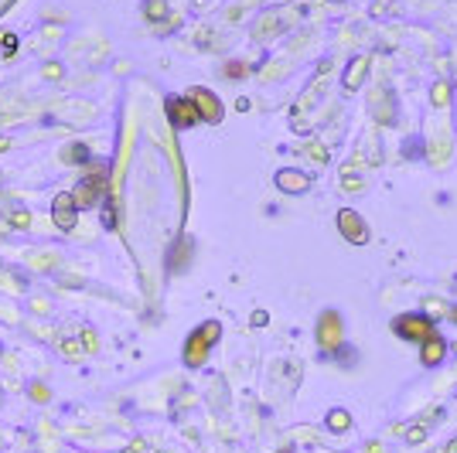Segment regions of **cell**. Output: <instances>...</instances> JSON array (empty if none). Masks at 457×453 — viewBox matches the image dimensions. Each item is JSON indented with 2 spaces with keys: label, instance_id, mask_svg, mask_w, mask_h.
<instances>
[{
  "label": "cell",
  "instance_id": "9a60e30c",
  "mask_svg": "<svg viewBox=\"0 0 457 453\" xmlns=\"http://www.w3.org/2000/svg\"><path fill=\"white\" fill-rule=\"evenodd\" d=\"M430 95H433V106H447V103H451V85H447V78H441Z\"/></svg>",
  "mask_w": 457,
  "mask_h": 453
},
{
  "label": "cell",
  "instance_id": "4fadbf2b",
  "mask_svg": "<svg viewBox=\"0 0 457 453\" xmlns=\"http://www.w3.org/2000/svg\"><path fill=\"white\" fill-rule=\"evenodd\" d=\"M65 160H68V164H89V147H86V143H72V147L65 150Z\"/></svg>",
  "mask_w": 457,
  "mask_h": 453
},
{
  "label": "cell",
  "instance_id": "ba28073f",
  "mask_svg": "<svg viewBox=\"0 0 457 453\" xmlns=\"http://www.w3.org/2000/svg\"><path fill=\"white\" fill-rule=\"evenodd\" d=\"M277 188L287 191V194H304V191L311 188V177H307L304 171L284 167V171H277Z\"/></svg>",
  "mask_w": 457,
  "mask_h": 453
},
{
  "label": "cell",
  "instance_id": "3957f363",
  "mask_svg": "<svg viewBox=\"0 0 457 453\" xmlns=\"http://www.w3.org/2000/svg\"><path fill=\"white\" fill-rule=\"evenodd\" d=\"M338 232H342V239H348L351 246H365V242H369V225H365V219L355 208H342V212H338Z\"/></svg>",
  "mask_w": 457,
  "mask_h": 453
},
{
  "label": "cell",
  "instance_id": "52a82bcc",
  "mask_svg": "<svg viewBox=\"0 0 457 453\" xmlns=\"http://www.w3.org/2000/svg\"><path fill=\"white\" fill-rule=\"evenodd\" d=\"M168 120H171L178 130H188V126L198 123V113H195V103L191 99H168Z\"/></svg>",
  "mask_w": 457,
  "mask_h": 453
},
{
  "label": "cell",
  "instance_id": "cb8c5ba5",
  "mask_svg": "<svg viewBox=\"0 0 457 453\" xmlns=\"http://www.w3.org/2000/svg\"><path fill=\"white\" fill-rule=\"evenodd\" d=\"M443 453H457V439H451V443H447V450Z\"/></svg>",
  "mask_w": 457,
  "mask_h": 453
},
{
  "label": "cell",
  "instance_id": "8fae6325",
  "mask_svg": "<svg viewBox=\"0 0 457 453\" xmlns=\"http://www.w3.org/2000/svg\"><path fill=\"white\" fill-rule=\"evenodd\" d=\"M443 358H447V344H443L437 334H433V338H426V341L420 344V361H423L426 368H437Z\"/></svg>",
  "mask_w": 457,
  "mask_h": 453
},
{
  "label": "cell",
  "instance_id": "e0dca14e",
  "mask_svg": "<svg viewBox=\"0 0 457 453\" xmlns=\"http://www.w3.org/2000/svg\"><path fill=\"white\" fill-rule=\"evenodd\" d=\"M103 222H106V229H113V225H116V208H113L110 202H106V208H103Z\"/></svg>",
  "mask_w": 457,
  "mask_h": 453
},
{
  "label": "cell",
  "instance_id": "7402d4cb",
  "mask_svg": "<svg viewBox=\"0 0 457 453\" xmlns=\"http://www.w3.org/2000/svg\"><path fill=\"white\" fill-rule=\"evenodd\" d=\"M252 324H260V328H263V324H267V311H256V313H252Z\"/></svg>",
  "mask_w": 457,
  "mask_h": 453
},
{
  "label": "cell",
  "instance_id": "ffe728a7",
  "mask_svg": "<svg viewBox=\"0 0 457 453\" xmlns=\"http://www.w3.org/2000/svg\"><path fill=\"white\" fill-rule=\"evenodd\" d=\"M406 439H410V443H420V439H423V426L410 429V433H406Z\"/></svg>",
  "mask_w": 457,
  "mask_h": 453
},
{
  "label": "cell",
  "instance_id": "ac0fdd59",
  "mask_svg": "<svg viewBox=\"0 0 457 453\" xmlns=\"http://www.w3.org/2000/svg\"><path fill=\"white\" fill-rule=\"evenodd\" d=\"M342 188H345V191H359V188H362V181H359L355 174H345V184H342Z\"/></svg>",
  "mask_w": 457,
  "mask_h": 453
},
{
  "label": "cell",
  "instance_id": "5b68a950",
  "mask_svg": "<svg viewBox=\"0 0 457 453\" xmlns=\"http://www.w3.org/2000/svg\"><path fill=\"white\" fill-rule=\"evenodd\" d=\"M188 99L195 103V113H198L202 123H219L222 120V103L212 89H191Z\"/></svg>",
  "mask_w": 457,
  "mask_h": 453
},
{
  "label": "cell",
  "instance_id": "277c9868",
  "mask_svg": "<svg viewBox=\"0 0 457 453\" xmlns=\"http://www.w3.org/2000/svg\"><path fill=\"white\" fill-rule=\"evenodd\" d=\"M103 194H106V171H103V167H96V171L79 184V191H72L76 208H93Z\"/></svg>",
  "mask_w": 457,
  "mask_h": 453
},
{
  "label": "cell",
  "instance_id": "7a4b0ae2",
  "mask_svg": "<svg viewBox=\"0 0 457 453\" xmlns=\"http://www.w3.org/2000/svg\"><path fill=\"white\" fill-rule=\"evenodd\" d=\"M342 338H345V324H342V313L338 311H324L321 321H317V344L324 351H338L342 348Z\"/></svg>",
  "mask_w": 457,
  "mask_h": 453
},
{
  "label": "cell",
  "instance_id": "d6986e66",
  "mask_svg": "<svg viewBox=\"0 0 457 453\" xmlns=\"http://www.w3.org/2000/svg\"><path fill=\"white\" fill-rule=\"evenodd\" d=\"M225 72L232 78H242V72H246V65H239V62H232V65H225Z\"/></svg>",
  "mask_w": 457,
  "mask_h": 453
},
{
  "label": "cell",
  "instance_id": "6da1fadb",
  "mask_svg": "<svg viewBox=\"0 0 457 453\" xmlns=\"http://www.w3.org/2000/svg\"><path fill=\"white\" fill-rule=\"evenodd\" d=\"M396 334L406 338V341L423 344L426 338H433L437 330H433V321H430L426 313H403V317H396Z\"/></svg>",
  "mask_w": 457,
  "mask_h": 453
},
{
  "label": "cell",
  "instance_id": "603a6c76",
  "mask_svg": "<svg viewBox=\"0 0 457 453\" xmlns=\"http://www.w3.org/2000/svg\"><path fill=\"white\" fill-rule=\"evenodd\" d=\"M123 453H143V443H140V439H137V443H130V447H126Z\"/></svg>",
  "mask_w": 457,
  "mask_h": 453
},
{
  "label": "cell",
  "instance_id": "30bf717a",
  "mask_svg": "<svg viewBox=\"0 0 457 453\" xmlns=\"http://www.w3.org/2000/svg\"><path fill=\"white\" fill-rule=\"evenodd\" d=\"M365 72H369V58H365V55H355V58L348 62V68H345L342 85H345L348 93H359V89H362V82H365Z\"/></svg>",
  "mask_w": 457,
  "mask_h": 453
},
{
  "label": "cell",
  "instance_id": "2e32d148",
  "mask_svg": "<svg viewBox=\"0 0 457 453\" xmlns=\"http://www.w3.org/2000/svg\"><path fill=\"white\" fill-rule=\"evenodd\" d=\"M164 14H168V4H164V0H147V17L160 21Z\"/></svg>",
  "mask_w": 457,
  "mask_h": 453
},
{
  "label": "cell",
  "instance_id": "8992f818",
  "mask_svg": "<svg viewBox=\"0 0 457 453\" xmlns=\"http://www.w3.org/2000/svg\"><path fill=\"white\" fill-rule=\"evenodd\" d=\"M51 215H55V225L58 229H76V219H79V208H76V198H72V191H62V194H55V202H51Z\"/></svg>",
  "mask_w": 457,
  "mask_h": 453
},
{
  "label": "cell",
  "instance_id": "9c48e42d",
  "mask_svg": "<svg viewBox=\"0 0 457 453\" xmlns=\"http://www.w3.org/2000/svg\"><path fill=\"white\" fill-rule=\"evenodd\" d=\"M208 348H212V344H208L198 330H191L188 341H185V365H191V368H202V365H205V358H208Z\"/></svg>",
  "mask_w": 457,
  "mask_h": 453
},
{
  "label": "cell",
  "instance_id": "5bb4252c",
  "mask_svg": "<svg viewBox=\"0 0 457 453\" xmlns=\"http://www.w3.org/2000/svg\"><path fill=\"white\" fill-rule=\"evenodd\" d=\"M198 334H202L208 344H215L222 338V324H219V321H205V324L198 328Z\"/></svg>",
  "mask_w": 457,
  "mask_h": 453
},
{
  "label": "cell",
  "instance_id": "7c38bea8",
  "mask_svg": "<svg viewBox=\"0 0 457 453\" xmlns=\"http://www.w3.org/2000/svg\"><path fill=\"white\" fill-rule=\"evenodd\" d=\"M328 429H334V433H342V429H348V426H351V416H348L345 409H332V412H328Z\"/></svg>",
  "mask_w": 457,
  "mask_h": 453
},
{
  "label": "cell",
  "instance_id": "44dd1931",
  "mask_svg": "<svg viewBox=\"0 0 457 453\" xmlns=\"http://www.w3.org/2000/svg\"><path fill=\"white\" fill-rule=\"evenodd\" d=\"M31 395H34V399H41V402H45V399H48V389H45V385H31Z\"/></svg>",
  "mask_w": 457,
  "mask_h": 453
},
{
  "label": "cell",
  "instance_id": "d4e9b609",
  "mask_svg": "<svg viewBox=\"0 0 457 453\" xmlns=\"http://www.w3.org/2000/svg\"><path fill=\"white\" fill-rule=\"evenodd\" d=\"M451 321H454V324H457V307H454V311H451Z\"/></svg>",
  "mask_w": 457,
  "mask_h": 453
}]
</instances>
